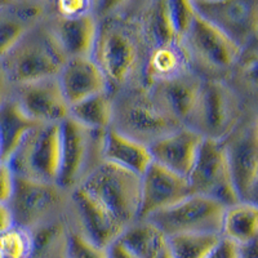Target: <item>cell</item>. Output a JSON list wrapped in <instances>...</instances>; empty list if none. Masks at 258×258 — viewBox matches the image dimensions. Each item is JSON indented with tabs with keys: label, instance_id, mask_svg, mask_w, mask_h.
<instances>
[{
	"label": "cell",
	"instance_id": "cell-22",
	"mask_svg": "<svg viewBox=\"0 0 258 258\" xmlns=\"http://www.w3.org/2000/svg\"><path fill=\"white\" fill-rule=\"evenodd\" d=\"M102 161L142 176L153 163V158L146 145L109 128L103 133Z\"/></svg>",
	"mask_w": 258,
	"mask_h": 258
},
{
	"label": "cell",
	"instance_id": "cell-12",
	"mask_svg": "<svg viewBox=\"0 0 258 258\" xmlns=\"http://www.w3.org/2000/svg\"><path fill=\"white\" fill-rule=\"evenodd\" d=\"M195 12L239 47L258 36V0H192Z\"/></svg>",
	"mask_w": 258,
	"mask_h": 258
},
{
	"label": "cell",
	"instance_id": "cell-27",
	"mask_svg": "<svg viewBox=\"0 0 258 258\" xmlns=\"http://www.w3.org/2000/svg\"><path fill=\"white\" fill-rule=\"evenodd\" d=\"M69 117L89 131L106 132L112 125L114 96L103 92L74 103L69 110Z\"/></svg>",
	"mask_w": 258,
	"mask_h": 258
},
{
	"label": "cell",
	"instance_id": "cell-41",
	"mask_svg": "<svg viewBox=\"0 0 258 258\" xmlns=\"http://www.w3.org/2000/svg\"><path fill=\"white\" fill-rule=\"evenodd\" d=\"M158 258H173V255H172V253H170L169 248H168V245H165V248L161 250V253L159 254Z\"/></svg>",
	"mask_w": 258,
	"mask_h": 258
},
{
	"label": "cell",
	"instance_id": "cell-43",
	"mask_svg": "<svg viewBox=\"0 0 258 258\" xmlns=\"http://www.w3.org/2000/svg\"><path fill=\"white\" fill-rule=\"evenodd\" d=\"M255 132H257V135H258V124H257V126H255Z\"/></svg>",
	"mask_w": 258,
	"mask_h": 258
},
{
	"label": "cell",
	"instance_id": "cell-21",
	"mask_svg": "<svg viewBox=\"0 0 258 258\" xmlns=\"http://www.w3.org/2000/svg\"><path fill=\"white\" fill-rule=\"evenodd\" d=\"M203 77L188 71L173 79L150 85L164 109L181 124L188 126L199 100Z\"/></svg>",
	"mask_w": 258,
	"mask_h": 258
},
{
	"label": "cell",
	"instance_id": "cell-31",
	"mask_svg": "<svg viewBox=\"0 0 258 258\" xmlns=\"http://www.w3.org/2000/svg\"><path fill=\"white\" fill-rule=\"evenodd\" d=\"M66 258H109L107 249L94 245L84 238L68 217V232L64 241Z\"/></svg>",
	"mask_w": 258,
	"mask_h": 258
},
{
	"label": "cell",
	"instance_id": "cell-39",
	"mask_svg": "<svg viewBox=\"0 0 258 258\" xmlns=\"http://www.w3.org/2000/svg\"><path fill=\"white\" fill-rule=\"evenodd\" d=\"M241 258H258V239L241 246Z\"/></svg>",
	"mask_w": 258,
	"mask_h": 258
},
{
	"label": "cell",
	"instance_id": "cell-24",
	"mask_svg": "<svg viewBox=\"0 0 258 258\" xmlns=\"http://www.w3.org/2000/svg\"><path fill=\"white\" fill-rule=\"evenodd\" d=\"M192 71L182 43L160 47L147 52L144 70V87L173 79Z\"/></svg>",
	"mask_w": 258,
	"mask_h": 258
},
{
	"label": "cell",
	"instance_id": "cell-1",
	"mask_svg": "<svg viewBox=\"0 0 258 258\" xmlns=\"http://www.w3.org/2000/svg\"><path fill=\"white\" fill-rule=\"evenodd\" d=\"M141 3H97L96 41L91 57L115 94L124 89L144 87L147 48L140 25Z\"/></svg>",
	"mask_w": 258,
	"mask_h": 258
},
{
	"label": "cell",
	"instance_id": "cell-18",
	"mask_svg": "<svg viewBox=\"0 0 258 258\" xmlns=\"http://www.w3.org/2000/svg\"><path fill=\"white\" fill-rule=\"evenodd\" d=\"M50 2L0 0V58L49 13Z\"/></svg>",
	"mask_w": 258,
	"mask_h": 258
},
{
	"label": "cell",
	"instance_id": "cell-33",
	"mask_svg": "<svg viewBox=\"0 0 258 258\" xmlns=\"http://www.w3.org/2000/svg\"><path fill=\"white\" fill-rule=\"evenodd\" d=\"M168 8H169L174 31L182 43V38L185 36L192 22L195 9H194L192 3L187 0H168Z\"/></svg>",
	"mask_w": 258,
	"mask_h": 258
},
{
	"label": "cell",
	"instance_id": "cell-6",
	"mask_svg": "<svg viewBox=\"0 0 258 258\" xmlns=\"http://www.w3.org/2000/svg\"><path fill=\"white\" fill-rule=\"evenodd\" d=\"M61 156V125L38 124L25 136L7 164L16 177L57 183Z\"/></svg>",
	"mask_w": 258,
	"mask_h": 258
},
{
	"label": "cell",
	"instance_id": "cell-16",
	"mask_svg": "<svg viewBox=\"0 0 258 258\" xmlns=\"http://www.w3.org/2000/svg\"><path fill=\"white\" fill-rule=\"evenodd\" d=\"M47 22L66 58L91 57L98 29L96 12L62 16L49 8Z\"/></svg>",
	"mask_w": 258,
	"mask_h": 258
},
{
	"label": "cell",
	"instance_id": "cell-15",
	"mask_svg": "<svg viewBox=\"0 0 258 258\" xmlns=\"http://www.w3.org/2000/svg\"><path fill=\"white\" fill-rule=\"evenodd\" d=\"M192 194L188 179L151 163L141 176V207L138 220L174 206Z\"/></svg>",
	"mask_w": 258,
	"mask_h": 258
},
{
	"label": "cell",
	"instance_id": "cell-36",
	"mask_svg": "<svg viewBox=\"0 0 258 258\" xmlns=\"http://www.w3.org/2000/svg\"><path fill=\"white\" fill-rule=\"evenodd\" d=\"M15 227L12 212L7 204H0V234Z\"/></svg>",
	"mask_w": 258,
	"mask_h": 258
},
{
	"label": "cell",
	"instance_id": "cell-42",
	"mask_svg": "<svg viewBox=\"0 0 258 258\" xmlns=\"http://www.w3.org/2000/svg\"><path fill=\"white\" fill-rule=\"evenodd\" d=\"M57 258H66V257H64V252H63V253H62V254H61V255H58V257H57Z\"/></svg>",
	"mask_w": 258,
	"mask_h": 258
},
{
	"label": "cell",
	"instance_id": "cell-26",
	"mask_svg": "<svg viewBox=\"0 0 258 258\" xmlns=\"http://www.w3.org/2000/svg\"><path fill=\"white\" fill-rule=\"evenodd\" d=\"M35 125L12 97L0 105V153L4 163Z\"/></svg>",
	"mask_w": 258,
	"mask_h": 258
},
{
	"label": "cell",
	"instance_id": "cell-19",
	"mask_svg": "<svg viewBox=\"0 0 258 258\" xmlns=\"http://www.w3.org/2000/svg\"><path fill=\"white\" fill-rule=\"evenodd\" d=\"M230 173L240 202H246L258 174V135L255 128L225 140Z\"/></svg>",
	"mask_w": 258,
	"mask_h": 258
},
{
	"label": "cell",
	"instance_id": "cell-23",
	"mask_svg": "<svg viewBox=\"0 0 258 258\" xmlns=\"http://www.w3.org/2000/svg\"><path fill=\"white\" fill-rule=\"evenodd\" d=\"M140 25L147 52L181 43L172 24L168 0L141 2Z\"/></svg>",
	"mask_w": 258,
	"mask_h": 258
},
{
	"label": "cell",
	"instance_id": "cell-37",
	"mask_svg": "<svg viewBox=\"0 0 258 258\" xmlns=\"http://www.w3.org/2000/svg\"><path fill=\"white\" fill-rule=\"evenodd\" d=\"M107 254H109V258H136L119 240L107 248Z\"/></svg>",
	"mask_w": 258,
	"mask_h": 258
},
{
	"label": "cell",
	"instance_id": "cell-20",
	"mask_svg": "<svg viewBox=\"0 0 258 258\" xmlns=\"http://www.w3.org/2000/svg\"><path fill=\"white\" fill-rule=\"evenodd\" d=\"M57 79L70 106L94 94L110 92L109 83L92 57L66 59Z\"/></svg>",
	"mask_w": 258,
	"mask_h": 258
},
{
	"label": "cell",
	"instance_id": "cell-38",
	"mask_svg": "<svg viewBox=\"0 0 258 258\" xmlns=\"http://www.w3.org/2000/svg\"><path fill=\"white\" fill-rule=\"evenodd\" d=\"M11 94H12V85L9 84L3 70L0 69V105L6 102Z\"/></svg>",
	"mask_w": 258,
	"mask_h": 258
},
{
	"label": "cell",
	"instance_id": "cell-30",
	"mask_svg": "<svg viewBox=\"0 0 258 258\" xmlns=\"http://www.w3.org/2000/svg\"><path fill=\"white\" fill-rule=\"evenodd\" d=\"M230 73L248 88H258V36L240 48Z\"/></svg>",
	"mask_w": 258,
	"mask_h": 258
},
{
	"label": "cell",
	"instance_id": "cell-2",
	"mask_svg": "<svg viewBox=\"0 0 258 258\" xmlns=\"http://www.w3.org/2000/svg\"><path fill=\"white\" fill-rule=\"evenodd\" d=\"M66 59L45 17L0 58V69L13 88L57 77Z\"/></svg>",
	"mask_w": 258,
	"mask_h": 258
},
{
	"label": "cell",
	"instance_id": "cell-32",
	"mask_svg": "<svg viewBox=\"0 0 258 258\" xmlns=\"http://www.w3.org/2000/svg\"><path fill=\"white\" fill-rule=\"evenodd\" d=\"M31 234L21 227H12L0 234V258L31 257Z\"/></svg>",
	"mask_w": 258,
	"mask_h": 258
},
{
	"label": "cell",
	"instance_id": "cell-14",
	"mask_svg": "<svg viewBox=\"0 0 258 258\" xmlns=\"http://www.w3.org/2000/svg\"><path fill=\"white\" fill-rule=\"evenodd\" d=\"M11 97L36 124H61L69 117L70 105L57 77L13 87Z\"/></svg>",
	"mask_w": 258,
	"mask_h": 258
},
{
	"label": "cell",
	"instance_id": "cell-28",
	"mask_svg": "<svg viewBox=\"0 0 258 258\" xmlns=\"http://www.w3.org/2000/svg\"><path fill=\"white\" fill-rule=\"evenodd\" d=\"M119 241L136 258H158L167 245V238L147 220H137L125 227Z\"/></svg>",
	"mask_w": 258,
	"mask_h": 258
},
{
	"label": "cell",
	"instance_id": "cell-9",
	"mask_svg": "<svg viewBox=\"0 0 258 258\" xmlns=\"http://www.w3.org/2000/svg\"><path fill=\"white\" fill-rule=\"evenodd\" d=\"M61 156L57 185L71 192L102 161L105 132L89 131L70 117L61 124Z\"/></svg>",
	"mask_w": 258,
	"mask_h": 258
},
{
	"label": "cell",
	"instance_id": "cell-5",
	"mask_svg": "<svg viewBox=\"0 0 258 258\" xmlns=\"http://www.w3.org/2000/svg\"><path fill=\"white\" fill-rule=\"evenodd\" d=\"M8 207L12 212L15 226L31 231L68 217L70 192L57 183L16 177L15 191Z\"/></svg>",
	"mask_w": 258,
	"mask_h": 258
},
{
	"label": "cell",
	"instance_id": "cell-13",
	"mask_svg": "<svg viewBox=\"0 0 258 258\" xmlns=\"http://www.w3.org/2000/svg\"><path fill=\"white\" fill-rule=\"evenodd\" d=\"M69 220L84 238L103 249H107L111 244L119 240L125 230L110 212L106 211L82 187L74 188L70 192Z\"/></svg>",
	"mask_w": 258,
	"mask_h": 258
},
{
	"label": "cell",
	"instance_id": "cell-8",
	"mask_svg": "<svg viewBox=\"0 0 258 258\" xmlns=\"http://www.w3.org/2000/svg\"><path fill=\"white\" fill-rule=\"evenodd\" d=\"M240 117V102L234 88L223 79L203 78L197 109L187 128L203 138L225 141Z\"/></svg>",
	"mask_w": 258,
	"mask_h": 258
},
{
	"label": "cell",
	"instance_id": "cell-25",
	"mask_svg": "<svg viewBox=\"0 0 258 258\" xmlns=\"http://www.w3.org/2000/svg\"><path fill=\"white\" fill-rule=\"evenodd\" d=\"M221 235L244 246L258 239V206L250 202H238L226 207Z\"/></svg>",
	"mask_w": 258,
	"mask_h": 258
},
{
	"label": "cell",
	"instance_id": "cell-17",
	"mask_svg": "<svg viewBox=\"0 0 258 258\" xmlns=\"http://www.w3.org/2000/svg\"><path fill=\"white\" fill-rule=\"evenodd\" d=\"M203 137L187 126H182L149 146L153 163L188 178L197 160Z\"/></svg>",
	"mask_w": 258,
	"mask_h": 258
},
{
	"label": "cell",
	"instance_id": "cell-4",
	"mask_svg": "<svg viewBox=\"0 0 258 258\" xmlns=\"http://www.w3.org/2000/svg\"><path fill=\"white\" fill-rule=\"evenodd\" d=\"M78 187L100 203L124 227L140 217L141 176L131 170L101 161Z\"/></svg>",
	"mask_w": 258,
	"mask_h": 258
},
{
	"label": "cell",
	"instance_id": "cell-35",
	"mask_svg": "<svg viewBox=\"0 0 258 258\" xmlns=\"http://www.w3.org/2000/svg\"><path fill=\"white\" fill-rule=\"evenodd\" d=\"M208 258H241V246L222 236Z\"/></svg>",
	"mask_w": 258,
	"mask_h": 258
},
{
	"label": "cell",
	"instance_id": "cell-40",
	"mask_svg": "<svg viewBox=\"0 0 258 258\" xmlns=\"http://www.w3.org/2000/svg\"><path fill=\"white\" fill-rule=\"evenodd\" d=\"M246 202H250L255 206H258V174H257V178H255L254 183H253V187L249 192V197H248V200Z\"/></svg>",
	"mask_w": 258,
	"mask_h": 258
},
{
	"label": "cell",
	"instance_id": "cell-29",
	"mask_svg": "<svg viewBox=\"0 0 258 258\" xmlns=\"http://www.w3.org/2000/svg\"><path fill=\"white\" fill-rule=\"evenodd\" d=\"M173 258H208L222 235L209 232H188L165 236Z\"/></svg>",
	"mask_w": 258,
	"mask_h": 258
},
{
	"label": "cell",
	"instance_id": "cell-11",
	"mask_svg": "<svg viewBox=\"0 0 258 258\" xmlns=\"http://www.w3.org/2000/svg\"><path fill=\"white\" fill-rule=\"evenodd\" d=\"M225 206L211 198L191 194L174 206L149 216V222L165 236L188 232L220 234Z\"/></svg>",
	"mask_w": 258,
	"mask_h": 258
},
{
	"label": "cell",
	"instance_id": "cell-34",
	"mask_svg": "<svg viewBox=\"0 0 258 258\" xmlns=\"http://www.w3.org/2000/svg\"><path fill=\"white\" fill-rule=\"evenodd\" d=\"M16 177L7 163L0 164V204L8 206L15 191Z\"/></svg>",
	"mask_w": 258,
	"mask_h": 258
},
{
	"label": "cell",
	"instance_id": "cell-3",
	"mask_svg": "<svg viewBox=\"0 0 258 258\" xmlns=\"http://www.w3.org/2000/svg\"><path fill=\"white\" fill-rule=\"evenodd\" d=\"M111 128L147 147L182 128L149 87L116 92Z\"/></svg>",
	"mask_w": 258,
	"mask_h": 258
},
{
	"label": "cell",
	"instance_id": "cell-7",
	"mask_svg": "<svg viewBox=\"0 0 258 258\" xmlns=\"http://www.w3.org/2000/svg\"><path fill=\"white\" fill-rule=\"evenodd\" d=\"M191 69L207 79H220L218 74L230 73L240 47L197 12L182 38Z\"/></svg>",
	"mask_w": 258,
	"mask_h": 258
},
{
	"label": "cell",
	"instance_id": "cell-10",
	"mask_svg": "<svg viewBox=\"0 0 258 258\" xmlns=\"http://www.w3.org/2000/svg\"><path fill=\"white\" fill-rule=\"evenodd\" d=\"M187 179L192 194L211 198L225 207L240 202L230 173L225 141L203 138Z\"/></svg>",
	"mask_w": 258,
	"mask_h": 258
}]
</instances>
